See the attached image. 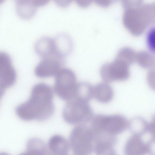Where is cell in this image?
<instances>
[{
  "instance_id": "cell-1",
  "label": "cell",
  "mask_w": 155,
  "mask_h": 155,
  "mask_svg": "<svg viewBox=\"0 0 155 155\" xmlns=\"http://www.w3.org/2000/svg\"><path fill=\"white\" fill-rule=\"evenodd\" d=\"M53 96V90L49 85L44 83L36 84L28 99L16 108V114L25 121L47 119L54 111Z\"/></svg>"
},
{
  "instance_id": "cell-2",
  "label": "cell",
  "mask_w": 155,
  "mask_h": 155,
  "mask_svg": "<svg viewBox=\"0 0 155 155\" xmlns=\"http://www.w3.org/2000/svg\"><path fill=\"white\" fill-rule=\"evenodd\" d=\"M129 121L124 116L115 114H98L91 120V128L94 135L115 136L128 128Z\"/></svg>"
},
{
  "instance_id": "cell-3",
  "label": "cell",
  "mask_w": 155,
  "mask_h": 155,
  "mask_svg": "<svg viewBox=\"0 0 155 155\" xmlns=\"http://www.w3.org/2000/svg\"><path fill=\"white\" fill-rule=\"evenodd\" d=\"M94 140L91 128L80 124L72 130L69 142L74 155H91L94 150Z\"/></svg>"
},
{
  "instance_id": "cell-4",
  "label": "cell",
  "mask_w": 155,
  "mask_h": 155,
  "mask_svg": "<svg viewBox=\"0 0 155 155\" xmlns=\"http://www.w3.org/2000/svg\"><path fill=\"white\" fill-rule=\"evenodd\" d=\"M62 115L64 121L71 124H84L91 121L94 117L88 103L74 99L67 102Z\"/></svg>"
},
{
  "instance_id": "cell-5",
  "label": "cell",
  "mask_w": 155,
  "mask_h": 155,
  "mask_svg": "<svg viewBox=\"0 0 155 155\" xmlns=\"http://www.w3.org/2000/svg\"><path fill=\"white\" fill-rule=\"evenodd\" d=\"M55 77L54 91L61 99L68 101L74 97L78 83L74 72L67 68H62Z\"/></svg>"
},
{
  "instance_id": "cell-6",
  "label": "cell",
  "mask_w": 155,
  "mask_h": 155,
  "mask_svg": "<svg viewBox=\"0 0 155 155\" xmlns=\"http://www.w3.org/2000/svg\"><path fill=\"white\" fill-rule=\"evenodd\" d=\"M100 74L106 83L125 81L130 76L127 67L117 57L112 61L103 64L101 68Z\"/></svg>"
},
{
  "instance_id": "cell-7",
  "label": "cell",
  "mask_w": 155,
  "mask_h": 155,
  "mask_svg": "<svg viewBox=\"0 0 155 155\" xmlns=\"http://www.w3.org/2000/svg\"><path fill=\"white\" fill-rule=\"evenodd\" d=\"M63 58V56L59 54L43 58L35 68V74L41 78L55 76L62 68Z\"/></svg>"
},
{
  "instance_id": "cell-8",
  "label": "cell",
  "mask_w": 155,
  "mask_h": 155,
  "mask_svg": "<svg viewBox=\"0 0 155 155\" xmlns=\"http://www.w3.org/2000/svg\"><path fill=\"white\" fill-rule=\"evenodd\" d=\"M16 79L15 71L9 56L0 52V93L2 96L5 90L12 86Z\"/></svg>"
},
{
  "instance_id": "cell-9",
  "label": "cell",
  "mask_w": 155,
  "mask_h": 155,
  "mask_svg": "<svg viewBox=\"0 0 155 155\" xmlns=\"http://www.w3.org/2000/svg\"><path fill=\"white\" fill-rule=\"evenodd\" d=\"M117 141L115 136L104 135L96 136L94 150L96 155H117L114 147Z\"/></svg>"
},
{
  "instance_id": "cell-10",
  "label": "cell",
  "mask_w": 155,
  "mask_h": 155,
  "mask_svg": "<svg viewBox=\"0 0 155 155\" xmlns=\"http://www.w3.org/2000/svg\"><path fill=\"white\" fill-rule=\"evenodd\" d=\"M35 48L37 54L42 58L58 54L63 55L58 51L54 39L48 37L38 39L35 44Z\"/></svg>"
},
{
  "instance_id": "cell-11",
  "label": "cell",
  "mask_w": 155,
  "mask_h": 155,
  "mask_svg": "<svg viewBox=\"0 0 155 155\" xmlns=\"http://www.w3.org/2000/svg\"><path fill=\"white\" fill-rule=\"evenodd\" d=\"M47 145L48 150L53 155H67L70 147L69 142L59 134L51 137Z\"/></svg>"
},
{
  "instance_id": "cell-12",
  "label": "cell",
  "mask_w": 155,
  "mask_h": 155,
  "mask_svg": "<svg viewBox=\"0 0 155 155\" xmlns=\"http://www.w3.org/2000/svg\"><path fill=\"white\" fill-rule=\"evenodd\" d=\"M124 152L125 155H144L147 153L146 143L140 136L133 135L127 141Z\"/></svg>"
},
{
  "instance_id": "cell-13",
  "label": "cell",
  "mask_w": 155,
  "mask_h": 155,
  "mask_svg": "<svg viewBox=\"0 0 155 155\" xmlns=\"http://www.w3.org/2000/svg\"><path fill=\"white\" fill-rule=\"evenodd\" d=\"M112 87L107 83L100 82L93 87V97L102 103H107L111 101L114 96Z\"/></svg>"
},
{
  "instance_id": "cell-14",
  "label": "cell",
  "mask_w": 155,
  "mask_h": 155,
  "mask_svg": "<svg viewBox=\"0 0 155 155\" xmlns=\"http://www.w3.org/2000/svg\"><path fill=\"white\" fill-rule=\"evenodd\" d=\"M48 153L44 142L40 139L33 138L28 141L26 151L18 155H48Z\"/></svg>"
},
{
  "instance_id": "cell-15",
  "label": "cell",
  "mask_w": 155,
  "mask_h": 155,
  "mask_svg": "<svg viewBox=\"0 0 155 155\" xmlns=\"http://www.w3.org/2000/svg\"><path fill=\"white\" fill-rule=\"evenodd\" d=\"M93 97V87L91 84L85 81L77 83L73 99L88 103Z\"/></svg>"
},
{
  "instance_id": "cell-16",
  "label": "cell",
  "mask_w": 155,
  "mask_h": 155,
  "mask_svg": "<svg viewBox=\"0 0 155 155\" xmlns=\"http://www.w3.org/2000/svg\"><path fill=\"white\" fill-rule=\"evenodd\" d=\"M36 7L31 0H16V12L22 18H28L32 16L35 12Z\"/></svg>"
},
{
  "instance_id": "cell-17",
  "label": "cell",
  "mask_w": 155,
  "mask_h": 155,
  "mask_svg": "<svg viewBox=\"0 0 155 155\" xmlns=\"http://www.w3.org/2000/svg\"><path fill=\"white\" fill-rule=\"evenodd\" d=\"M148 123L141 117H136L129 121L128 128L133 135L141 136L148 131Z\"/></svg>"
},
{
  "instance_id": "cell-18",
  "label": "cell",
  "mask_w": 155,
  "mask_h": 155,
  "mask_svg": "<svg viewBox=\"0 0 155 155\" xmlns=\"http://www.w3.org/2000/svg\"><path fill=\"white\" fill-rule=\"evenodd\" d=\"M146 41L148 49L155 54V25L150 27L147 31Z\"/></svg>"
},
{
  "instance_id": "cell-19",
  "label": "cell",
  "mask_w": 155,
  "mask_h": 155,
  "mask_svg": "<svg viewBox=\"0 0 155 155\" xmlns=\"http://www.w3.org/2000/svg\"><path fill=\"white\" fill-rule=\"evenodd\" d=\"M147 80L149 86L155 91V70L148 72L147 76Z\"/></svg>"
},
{
  "instance_id": "cell-20",
  "label": "cell",
  "mask_w": 155,
  "mask_h": 155,
  "mask_svg": "<svg viewBox=\"0 0 155 155\" xmlns=\"http://www.w3.org/2000/svg\"><path fill=\"white\" fill-rule=\"evenodd\" d=\"M146 145L147 153L150 155H155V138L152 137Z\"/></svg>"
},
{
  "instance_id": "cell-21",
  "label": "cell",
  "mask_w": 155,
  "mask_h": 155,
  "mask_svg": "<svg viewBox=\"0 0 155 155\" xmlns=\"http://www.w3.org/2000/svg\"><path fill=\"white\" fill-rule=\"evenodd\" d=\"M148 131L151 134L152 137L155 138V114L148 123Z\"/></svg>"
},
{
  "instance_id": "cell-22",
  "label": "cell",
  "mask_w": 155,
  "mask_h": 155,
  "mask_svg": "<svg viewBox=\"0 0 155 155\" xmlns=\"http://www.w3.org/2000/svg\"><path fill=\"white\" fill-rule=\"evenodd\" d=\"M97 3L98 4L100 5H102L103 6H106L107 5H109L111 2L110 1L99 0L97 1Z\"/></svg>"
},
{
  "instance_id": "cell-23",
  "label": "cell",
  "mask_w": 155,
  "mask_h": 155,
  "mask_svg": "<svg viewBox=\"0 0 155 155\" xmlns=\"http://www.w3.org/2000/svg\"><path fill=\"white\" fill-rule=\"evenodd\" d=\"M78 3V4L80 5L84 6V5H87L89 2L88 1L85 0L84 1V0H80L79 1Z\"/></svg>"
},
{
  "instance_id": "cell-24",
  "label": "cell",
  "mask_w": 155,
  "mask_h": 155,
  "mask_svg": "<svg viewBox=\"0 0 155 155\" xmlns=\"http://www.w3.org/2000/svg\"><path fill=\"white\" fill-rule=\"evenodd\" d=\"M0 155H10L7 153L2 152V153H0Z\"/></svg>"
},
{
  "instance_id": "cell-25",
  "label": "cell",
  "mask_w": 155,
  "mask_h": 155,
  "mask_svg": "<svg viewBox=\"0 0 155 155\" xmlns=\"http://www.w3.org/2000/svg\"><path fill=\"white\" fill-rule=\"evenodd\" d=\"M48 155H53V154H51L49 151L48 152Z\"/></svg>"
},
{
  "instance_id": "cell-26",
  "label": "cell",
  "mask_w": 155,
  "mask_h": 155,
  "mask_svg": "<svg viewBox=\"0 0 155 155\" xmlns=\"http://www.w3.org/2000/svg\"></svg>"
}]
</instances>
